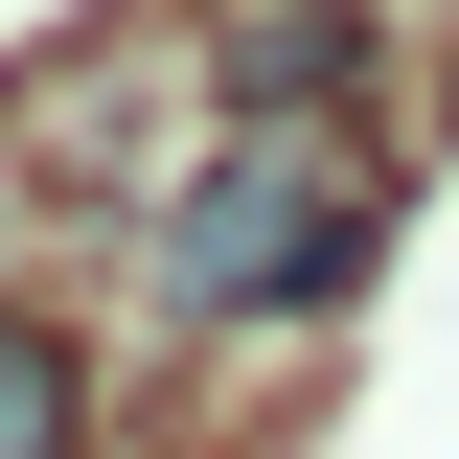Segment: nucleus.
Here are the masks:
<instances>
[{
  "label": "nucleus",
  "instance_id": "1",
  "mask_svg": "<svg viewBox=\"0 0 459 459\" xmlns=\"http://www.w3.org/2000/svg\"><path fill=\"white\" fill-rule=\"evenodd\" d=\"M344 138H230L207 184L161 207V299L184 322H253V299H322V276H368V207H344Z\"/></svg>",
  "mask_w": 459,
  "mask_h": 459
},
{
  "label": "nucleus",
  "instance_id": "2",
  "mask_svg": "<svg viewBox=\"0 0 459 459\" xmlns=\"http://www.w3.org/2000/svg\"><path fill=\"white\" fill-rule=\"evenodd\" d=\"M230 115H253V138H299V115H344V69H368V23H344V0H253V23H230Z\"/></svg>",
  "mask_w": 459,
  "mask_h": 459
},
{
  "label": "nucleus",
  "instance_id": "3",
  "mask_svg": "<svg viewBox=\"0 0 459 459\" xmlns=\"http://www.w3.org/2000/svg\"><path fill=\"white\" fill-rule=\"evenodd\" d=\"M0 459H92V368L47 322H0Z\"/></svg>",
  "mask_w": 459,
  "mask_h": 459
}]
</instances>
